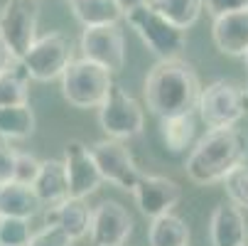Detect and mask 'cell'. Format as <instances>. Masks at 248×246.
I'll return each instance as SVG.
<instances>
[{"label":"cell","instance_id":"2","mask_svg":"<svg viewBox=\"0 0 248 246\" xmlns=\"http://www.w3.org/2000/svg\"><path fill=\"white\" fill-rule=\"evenodd\" d=\"M246 138L243 133L231 128H209L189 153L185 172L194 185H217L226 175L243 163Z\"/></svg>","mask_w":248,"mask_h":246},{"label":"cell","instance_id":"26","mask_svg":"<svg viewBox=\"0 0 248 246\" xmlns=\"http://www.w3.org/2000/svg\"><path fill=\"white\" fill-rule=\"evenodd\" d=\"M32 236L30 219L0 217V246H27Z\"/></svg>","mask_w":248,"mask_h":246},{"label":"cell","instance_id":"18","mask_svg":"<svg viewBox=\"0 0 248 246\" xmlns=\"http://www.w3.org/2000/svg\"><path fill=\"white\" fill-rule=\"evenodd\" d=\"M42 212V204L34 195L32 185L22 182H5L0 185V217H20V219H32Z\"/></svg>","mask_w":248,"mask_h":246},{"label":"cell","instance_id":"31","mask_svg":"<svg viewBox=\"0 0 248 246\" xmlns=\"http://www.w3.org/2000/svg\"><path fill=\"white\" fill-rule=\"evenodd\" d=\"M13 62H15V57H13L10 47L5 45V40H3V34H0V72H3V69H8V66H10Z\"/></svg>","mask_w":248,"mask_h":246},{"label":"cell","instance_id":"3","mask_svg":"<svg viewBox=\"0 0 248 246\" xmlns=\"http://www.w3.org/2000/svg\"><path fill=\"white\" fill-rule=\"evenodd\" d=\"M125 20H128L130 30H135L140 42H143L157 59L180 57L185 52V47H187V30H182V27H177L174 22H170L150 3L128 10Z\"/></svg>","mask_w":248,"mask_h":246},{"label":"cell","instance_id":"28","mask_svg":"<svg viewBox=\"0 0 248 246\" xmlns=\"http://www.w3.org/2000/svg\"><path fill=\"white\" fill-rule=\"evenodd\" d=\"M40 163L42 160H37L30 153H15V175H13V180L22 182V185H32L34 178H37V172H40Z\"/></svg>","mask_w":248,"mask_h":246},{"label":"cell","instance_id":"16","mask_svg":"<svg viewBox=\"0 0 248 246\" xmlns=\"http://www.w3.org/2000/svg\"><path fill=\"white\" fill-rule=\"evenodd\" d=\"M211 37L221 54L243 57L248 52V10L217 15L211 25Z\"/></svg>","mask_w":248,"mask_h":246},{"label":"cell","instance_id":"24","mask_svg":"<svg viewBox=\"0 0 248 246\" xmlns=\"http://www.w3.org/2000/svg\"><path fill=\"white\" fill-rule=\"evenodd\" d=\"M150 5H155L170 22L182 30H189L204 10L202 0H150Z\"/></svg>","mask_w":248,"mask_h":246},{"label":"cell","instance_id":"35","mask_svg":"<svg viewBox=\"0 0 248 246\" xmlns=\"http://www.w3.org/2000/svg\"><path fill=\"white\" fill-rule=\"evenodd\" d=\"M243 246H248V244H243Z\"/></svg>","mask_w":248,"mask_h":246},{"label":"cell","instance_id":"9","mask_svg":"<svg viewBox=\"0 0 248 246\" xmlns=\"http://www.w3.org/2000/svg\"><path fill=\"white\" fill-rule=\"evenodd\" d=\"M91 155L96 160V167L101 172L103 182H111L125 192H133L138 178L143 172H140L138 163L133 160V155L123 140L106 135L103 140H96L91 146Z\"/></svg>","mask_w":248,"mask_h":246},{"label":"cell","instance_id":"13","mask_svg":"<svg viewBox=\"0 0 248 246\" xmlns=\"http://www.w3.org/2000/svg\"><path fill=\"white\" fill-rule=\"evenodd\" d=\"M133 197H135V204L140 212L155 219L160 214L172 212L180 204L182 187L177 180L165 178V175H140L133 187Z\"/></svg>","mask_w":248,"mask_h":246},{"label":"cell","instance_id":"25","mask_svg":"<svg viewBox=\"0 0 248 246\" xmlns=\"http://www.w3.org/2000/svg\"><path fill=\"white\" fill-rule=\"evenodd\" d=\"M221 182L229 202H233L241 209H248V165H236Z\"/></svg>","mask_w":248,"mask_h":246},{"label":"cell","instance_id":"6","mask_svg":"<svg viewBox=\"0 0 248 246\" xmlns=\"http://www.w3.org/2000/svg\"><path fill=\"white\" fill-rule=\"evenodd\" d=\"M98 126L108 138L130 140L143 133L145 128V111L143 106L118 84H111L106 98L98 106Z\"/></svg>","mask_w":248,"mask_h":246},{"label":"cell","instance_id":"4","mask_svg":"<svg viewBox=\"0 0 248 246\" xmlns=\"http://www.w3.org/2000/svg\"><path fill=\"white\" fill-rule=\"evenodd\" d=\"M62 96L66 103H72L74 109H98L101 101L108 94L113 84V74L101 64L81 57L72 59L62 72Z\"/></svg>","mask_w":248,"mask_h":246},{"label":"cell","instance_id":"14","mask_svg":"<svg viewBox=\"0 0 248 246\" xmlns=\"http://www.w3.org/2000/svg\"><path fill=\"white\" fill-rule=\"evenodd\" d=\"M211 246H243L248 244V224L243 209L233 202H219L209 219Z\"/></svg>","mask_w":248,"mask_h":246},{"label":"cell","instance_id":"33","mask_svg":"<svg viewBox=\"0 0 248 246\" xmlns=\"http://www.w3.org/2000/svg\"><path fill=\"white\" fill-rule=\"evenodd\" d=\"M243 59H246V69H248V52H246V54H243Z\"/></svg>","mask_w":248,"mask_h":246},{"label":"cell","instance_id":"23","mask_svg":"<svg viewBox=\"0 0 248 246\" xmlns=\"http://www.w3.org/2000/svg\"><path fill=\"white\" fill-rule=\"evenodd\" d=\"M30 98V74L20 59H15L8 69L0 72V106L27 103Z\"/></svg>","mask_w":248,"mask_h":246},{"label":"cell","instance_id":"12","mask_svg":"<svg viewBox=\"0 0 248 246\" xmlns=\"http://www.w3.org/2000/svg\"><path fill=\"white\" fill-rule=\"evenodd\" d=\"M64 170H66V182H69V197H81L86 199L93 195L103 178L96 167V160L91 155V148L84 140H69L64 146Z\"/></svg>","mask_w":248,"mask_h":246},{"label":"cell","instance_id":"10","mask_svg":"<svg viewBox=\"0 0 248 246\" xmlns=\"http://www.w3.org/2000/svg\"><path fill=\"white\" fill-rule=\"evenodd\" d=\"M81 54L111 74H118L125 64V34L118 25L84 27L81 32Z\"/></svg>","mask_w":248,"mask_h":246},{"label":"cell","instance_id":"19","mask_svg":"<svg viewBox=\"0 0 248 246\" xmlns=\"http://www.w3.org/2000/svg\"><path fill=\"white\" fill-rule=\"evenodd\" d=\"M69 8L84 27L118 25L125 17L118 0H69Z\"/></svg>","mask_w":248,"mask_h":246},{"label":"cell","instance_id":"27","mask_svg":"<svg viewBox=\"0 0 248 246\" xmlns=\"http://www.w3.org/2000/svg\"><path fill=\"white\" fill-rule=\"evenodd\" d=\"M72 236L64 234L59 227L54 224H45L40 231H34L27 241V246H72Z\"/></svg>","mask_w":248,"mask_h":246},{"label":"cell","instance_id":"7","mask_svg":"<svg viewBox=\"0 0 248 246\" xmlns=\"http://www.w3.org/2000/svg\"><path fill=\"white\" fill-rule=\"evenodd\" d=\"M72 59H74V47H72V40H69L64 32L42 34V37L34 40L30 45V49L20 57L30 79L45 82V84L59 79Z\"/></svg>","mask_w":248,"mask_h":246},{"label":"cell","instance_id":"1","mask_svg":"<svg viewBox=\"0 0 248 246\" xmlns=\"http://www.w3.org/2000/svg\"><path fill=\"white\" fill-rule=\"evenodd\" d=\"M199 94H202V82L197 69L182 57L160 59L148 72L143 86L145 106L157 118L194 111Z\"/></svg>","mask_w":248,"mask_h":246},{"label":"cell","instance_id":"20","mask_svg":"<svg viewBox=\"0 0 248 246\" xmlns=\"http://www.w3.org/2000/svg\"><path fill=\"white\" fill-rule=\"evenodd\" d=\"M192 231L182 217L172 212L160 214L148 227V244L150 246H189Z\"/></svg>","mask_w":248,"mask_h":246},{"label":"cell","instance_id":"29","mask_svg":"<svg viewBox=\"0 0 248 246\" xmlns=\"http://www.w3.org/2000/svg\"><path fill=\"white\" fill-rule=\"evenodd\" d=\"M204 10L217 17L224 13H236V10H248V0H202Z\"/></svg>","mask_w":248,"mask_h":246},{"label":"cell","instance_id":"30","mask_svg":"<svg viewBox=\"0 0 248 246\" xmlns=\"http://www.w3.org/2000/svg\"><path fill=\"white\" fill-rule=\"evenodd\" d=\"M15 153L3 138H0V185H5L13 180V175H15Z\"/></svg>","mask_w":248,"mask_h":246},{"label":"cell","instance_id":"11","mask_svg":"<svg viewBox=\"0 0 248 246\" xmlns=\"http://www.w3.org/2000/svg\"><path fill=\"white\" fill-rule=\"evenodd\" d=\"M133 234V214L116 199H103L91 209V246H125Z\"/></svg>","mask_w":248,"mask_h":246},{"label":"cell","instance_id":"5","mask_svg":"<svg viewBox=\"0 0 248 246\" xmlns=\"http://www.w3.org/2000/svg\"><path fill=\"white\" fill-rule=\"evenodd\" d=\"M197 109L206 128H231L246 116V91L233 82L217 79L202 86Z\"/></svg>","mask_w":248,"mask_h":246},{"label":"cell","instance_id":"17","mask_svg":"<svg viewBox=\"0 0 248 246\" xmlns=\"http://www.w3.org/2000/svg\"><path fill=\"white\" fill-rule=\"evenodd\" d=\"M32 190L37 195L42 207H52L59 204L69 197V182H66V170L62 160H42L40 163V172L32 182Z\"/></svg>","mask_w":248,"mask_h":246},{"label":"cell","instance_id":"22","mask_svg":"<svg viewBox=\"0 0 248 246\" xmlns=\"http://www.w3.org/2000/svg\"><path fill=\"white\" fill-rule=\"evenodd\" d=\"M194 133H197L194 111L160 118V135H162V140H165V146H167L170 153L187 150L192 146V140H194Z\"/></svg>","mask_w":248,"mask_h":246},{"label":"cell","instance_id":"8","mask_svg":"<svg viewBox=\"0 0 248 246\" xmlns=\"http://www.w3.org/2000/svg\"><path fill=\"white\" fill-rule=\"evenodd\" d=\"M37 25H40L37 0H8L0 8V34H3L15 59H20L30 49V45L37 40Z\"/></svg>","mask_w":248,"mask_h":246},{"label":"cell","instance_id":"21","mask_svg":"<svg viewBox=\"0 0 248 246\" xmlns=\"http://www.w3.org/2000/svg\"><path fill=\"white\" fill-rule=\"evenodd\" d=\"M34 128L37 118L30 103H15V106H0V138L3 140H27Z\"/></svg>","mask_w":248,"mask_h":246},{"label":"cell","instance_id":"32","mask_svg":"<svg viewBox=\"0 0 248 246\" xmlns=\"http://www.w3.org/2000/svg\"><path fill=\"white\" fill-rule=\"evenodd\" d=\"M145 3H150V0H118V5L123 8V13H128V10H133L138 5H145Z\"/></svg>","mask_w":248,"mask_h":246},{"label":"cell","instance_id":"34","mask_svg":"<svg viewBox=\"0 0 248 246\" xmlns=\"http://www.w3.org/2000/svg\"><path fill=\"white\" fill-rule=\"evenodd\" d=\"M243 91H246V101H248V84H246V89H243Z\"/></svg>","mask_w":248,"mask_h":246},{"label":"cell","instance_id":"15","mask_svg":"<svg viewBox=\"0 0 248 246\" xmlns=\"http://www.w3.org/2000/svg\"><path fill=\"white\" fill-rule=\"evenodd\" d=\"M45 224H54L64 234L72 236V241H79V239L89 236L91 207L81 197H66L59 204L45 207Z\"/></svg>","mask_w":248,"mask_h":246}]
</instances>
